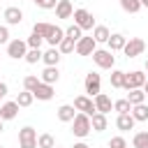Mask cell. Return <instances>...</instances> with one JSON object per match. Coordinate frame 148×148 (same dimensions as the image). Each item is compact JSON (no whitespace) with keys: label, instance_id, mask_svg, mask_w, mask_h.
Segmentation results:
<instances>
[{"label":"cell","instance_id":"6da1fadb","mask_svg":"<svg viewBox=\"0 0 148 148\" xmlns=\"http://www.w3.org/2000/svg\"><path fill=\"white\" fill-rule=\"evenodd\" d=\"M32 32H39L44 37V42H49L51 46H60V42L65 39V30L60 25H51V23H44V21L35 23L32 25Z\"/></svg>","mask_w":148,"mask_h":148},{"label":"cell","instance_id":"7a4b0ae2","mask_svg":"<svg viewBox=\"0 0 148 148\" xmlns=\"http://www.w3.org/2000/svg\"><path fill=\"white\" fill-rule=\"evenodd\" d=\"M90 130H92V125H90V116H86V113L79 111V113L74 116V120H72V132H74V136L83 139V136L90 134Z\"/></svg>","mask_w":148,"mask_h":148},{"label":"cell","instance_id":"3957f363","mask_svg":"<svg viewBox=\"0 0 148 148\" xmlns=\"http://www.w3.org/2000/svg\"><path fill=\"white\" fill-rule=\"evenodd\" d=\"M92 60L97 67L102 69H113V62H116V56L111 49H95L92 51Z\"/></svg>","mask_w":148,"mask_h":148},{"label":"cell","instance_id":"277c9868","mask_svg":"<svg viewBox=\"0 0 148 148\" xmlns=\"http://www.w3.org/2000/svg\"><path fill=\"white\" fill-rule=\"evenodd\" d=\"M74 23L81 28V30H92L95 28V18L88 9H74Z\"/></svg>","mask_w":148,"mask_h":148},{"label":"cell","instance_id":"5b68a950","mask_svg":"<svg viewBox=\"0 0 148 148\" xmlns=\"http://www.w3.org/2000/svg\"><path fill=\"white\" fill-rule=\"evenodd\" d=\"M143 49H146V42H143L141 37H132V39H127V44H125L123 53H125L127 58H136V56H141V53H143Z\"/></svg>","mask_w":148,"mask_h":148},{"label":"cell","instance_id":"8992f818","mask_svg":"<svg viewBox=\"0 0 148 148\" xmlns=\"http://www.w3.org/2000/svg\"><path fill=\"white\" fill-rule=\"evenodd\" d=\"M74 109L81 111V113H86V116H95V113H97L95 99H92V97H86V95H79V97L74 99Z\"/></svg>","mask_w":148,"mask_h":148},{"label":"cell","instance_id":"52a82bcc","mask_svg":"<svg viewBox=\"0 0 148 148\" xmlns=\"http://www.w3.org/2000/svg\"><path fill=\"white\" fill-rule=\"evenodd\" d=\"M18 146L21 148H37V132L32 127L18 130Z\"/></svg>","mask_w":148,"mask_h":148},{"label":"cell","instance_id":"ba28073f","mask_svg":"<svg viewBox=\"0 0 148 148\" xmlns=\"http://www.w3.org/2000/svg\"><path fill=\"white\" fill-rule=\"evenodd\" d=\"M25 53H28V44H25L23 39H12V42L7 44V56H9V58L18 60V58H25Z\"/></svg>","mask_w":148,"mask_h":148},{"label":"cell","instance_id":"9c48e42d","mask_svg":"<svg viewBox=\"0 0 148 148\" xmlns=\"http://www.w3.org/2000/svg\"><path fill=\"white\" fill-rule=\"evenodd\" d=\"M83 86H86V92H88L90 97L99 95V92H102V90H99V86H102V79H99V74H97V72H90V74H86V81H83Z\"/></svg>","mask_w":148,"mask_h":148},{"label":"cell","instance_id":"30bf717a","mask_svg":"<svg viewBox=\"0 0 148 148\" xmlns=\"http://www.w3.org/2000/svg\"><path fill=\"white\" fill-rule=\"evenodd\" d=\"M146 74L143 72H130V74H125V90H134V88H143V83H146Z\"/></svg>","mask_w":148,"mask_h":148},{"label":"cell","instance_id":"8fae6325","mask_svg":"<svg viewBox=\"0 0 148 148\" xmlns=\"http://www.w3.org/2000/svg\"><path fill=\"white\" fill-rule=\"evenodd\" d=\"M95 46H97L95 37H81V39L76 42V53H79V56H92Z\"/></svg>","mask_w":148,"mask_h":148},{"label":"cell","instance_id":"7c38bea8","mask_svg":"<svg viewBox=\"0 0 148 148\" xmlns=\"http://www.w3.org/2000/svg\"><path fill=\"white\" fill-rule=\"evenodd\" d=\"M32 95H35L37 99H42V102H49V99L53 97V86H51V83L39 81V83H37V88L32 90Z\"/></svg>","mask_w":148,"mask_h":148},{"label":"cell","instance_id":"4fadbf2b","mask_svg":"<svg viewBox=\"0 0 148 148\" xmlns=\"http://www.w3.org/2000/svg\"><path fill=\"white\" fill-rule=\"evenodd\" d=\"M18 109H21V106L16 104V99H14V102H5V104L0 106V118H2V120H14V118L18 116Z\"/></svg>","mask_w":148,"mask_h":148},{"label":"cell","instance_id":"5bb4252c","mask_svg":"<svg viewBox=\"0 0 148 148\" xmlns=\"http://www.w3.org/2000/svg\"><path fill=\"white\" fill-rule=\"evenodd\" d=\"M95 109H97L99 113H109V111L113 109V102H111V97H109V95H104V92L95 95Z\"/></svg>","mask_w":148,"mask_h":148},{"label":"cell","instance_id":"9a60e30c","mask_svg":"<svg viewBox=\"0 0 148 148\" xmlns=\"http://www.w3.org/2000/svg\"><path fill=\"white\" fill-rule=\"evenodd\" d=\"M56 16H58V18H69V16H74L72 2H69V0H58V5H56Z\"/></svg>","mask_w":148,"mask_h":148},{"label":"cell","instance_id":"2e32d148","mask_svg":"<svg viewBox=\"0 0 148 148\" xmlns=\"http://www.w3.org/2000/svg\"><path fill=\"white\" fill-rule=\"evenodd\" d=\"M5 21H7V25H18L23 21V12L18 7H7L5 9Z\"/></svg>","mask_w":148,"mask_h":148},{"label":"cell","instance_id":"e0dca14e","mask_svg":"<svg viewBox=\"0 0 148 148\" xmlns=\"http://www.w3.org/2000/svg\"><path fill=\"white\" fill-rule=\"evenodd\" d=\"M60 58H62V53H60V49H58V46H51V49H49V51H44V56H42L44 65H56V67H58Z\"/></svg>","mask_w":148,"mask_h":148},{"label":"cell","instance_id":"ac0fdd59","mask_svg":"<svg viewBox=\"0 0 148 148\" xmlns=\"http://www.w3.org/2000/svg\"><path fill=\"white\" fill-rule=\"evenodd\" d=\"M134 116L132 113H118V118H116V127L118 130H123V132H127V130H132L134 127Z\"/></svg>","mask_w":148,"mask_h":148},{"label":"cell","instance_id":"d6986e66","mask_svg":"<svg viewBox=\"0 0 148 148\" xmlns=\"http://www.w3.org/2000/svg\"><path fill=\"white\" fill-rule=\"evenodd\" d=\"M39 79H42L44 83H51V86H53V83L60 79V72H58V67H56V65H46V69L42 72V76H39Z\"/></svg>","mask_w":148,"mask_h":148},{"label":"cell","instance_id":"ffe728a7","mask_svg":"<svg viewBox=\"0 0 148 148\" xmlns=\"http://www.w3.org/2000/svg\"><path fill=\"white\" fill-rule=\"evenodd\" d=\"M106 44H109V49H111V51H123V49H125V44H127V37H125V35H120V32H116V35H111V37H109V42H106Z\"/></svg>","mask_w":148,"mask_h":148},{"label":"cell","instance_id":"44dd1931","mask_svg":"<svg viewBox=\"0 0 148 148\" xmlns=\"http://www.w3.org/2000/svg\"><path fill=\"white\" fill-rule=\"evenodd\" d=\"M74 116H76L74 104H62V106L58 109V118H60L62 123H72V120H74Z\"/></svg>","mask_w":148,"mask_h":148},{"label":"cell","instance_id":"7402d4cb","mask_svg":"<svg viewBox=\"0 0 148 148\" xmlns=\"http://www.w3.org/2000/svg\"><path fill=\"white\" fill-rule=\"evenodd\" d=\"M106 123H109V120H106V113H99V111H97L95 116H90V125H92L95 132H104V130H106Z\"/></svg>","mask_w":148,"mask_h":148},{"label":"cell","instance_id":"603a6c76","mask_svg":"<svg viewBox=\"0 0 148 148\" xmlns=\"http://www.w3.org/2000/svg\"><path fill=\"white\" fill-rule=\"evenodd\" d=\"M92 37H95V42L99 44V42H109L111 32H109L106 25H95V28H92Z\"/></svg>","mask_w":148,"mask_h":148},{"label":"cell","instance_id":"cb8c5ba5","mask_svg":"<svg viewBox=\"0 0 148 148\" xmlns=\"http://www.w3.org/2000/svg\"><path fill=\"white\" fill-rule=\"evenodd\" d=\"M127 99H130V104H132V106H134V104H143V99H146L143 88H134V90H130Z\"/></svg>","mask_w":148,"mask_h":148},{"label":"cell","instance_id":"d4e9b609","mask_svg":"<svg viewBox=\"0 0 148 148\" xmlns=\"http://www.w3.org/2000/svg\"><path fill=\"white\" fill-rule=\"evenodd\" d=\"M132 116H134V120H148V106L146 104H134L132 106Z\"/></svg>","mask_w":148,"mask_h":148},{"label":"cell","instance_id":"484cf974","mask_svg":"<svg viewBox=\"0 0 148 148\" xmlns=\"http://www.w3.org/2000/svg\"><path fill=\"white\" fill-rule=\"evenodd\" d=\"M125 74H127V72L113 69V72H111V86H113V88H125Z\"/></svg>","mask_w":148,"mask_h":148},{"label":"cell","instance_id":"4316f807","mask_svg":"<svg viewBox=\"0 0 148 148\" xmlns=\"http://www.w3.org/2000/svg\"><path fill=\"white\" fill-rule=\"evenodd\" d=\"M32 99H35V95H32L30 90H23V92H18L16 104H18L21 109H25V106H30V104H32Z\"/></svg>","mask_w":148,"mask_h":148},{"label":"cell","instance_id":"83f0119b","mask_svg":"<svg viewBox=\"0 0 148 148\" xmlns=\"http://www.w3.org/2000/svg\"><path fill=\"white\" fill-rule=\"evenodd\" d=\"M120 7L127 12V14H136L141 9V0H120Z\"/></svg>","mask_w":148,"mask_h":148},{"label":"cell","instance_id":"f1b7e54d","mask_svg":"<svg viewBox=\"0 0 148 148\" xmlns=\"http://www.w3.org/2000/svg\"><path fill=\"white\" fill-rule=\"evenodd\" d=\"M113 111H118V113H132L130 99H127V97H125V99H116V102H113Z\"/></svg>","mask_w":148,"mask_h":148},{"label":"cell","instance_id":"f546056e","mask_svg":"<svg viewBox=\"0 0 148 148\" xmlns=\"http://www.w3.org/2000/svg\"><path fill=\"white\" fill-rule=\"evenodd\" d=\"M132 143H134V148H148V132H136Z\"/></svg>","mask_w":148,"mask_h":148},{"label":"cell","instance_id":"4dcf8cb0","mask_svg":"<svg viewBox=\"0 0 148 148\" xmlns=\"http://www.w3.org/2000/svg\"><path fill=\"white\" fill-rule=\"evenodd\" d=\"M53 146H56V141H53L51 134H39L37 136V148H53Z\"/></svg>","mask_w":148,"mask_h":148},{"label":"cell","instance_id":"1f68e13d","mask_svg":"<svg viewBox=\"0 0 148 148\" xmlns=\"http://www.w3.org/2000/svg\"><path fill=\"white\" fill-rule=\"evenodd\" d=\"M81 32H83V30H81V28H79V25L74 23V25H69V28L65 30V37H69V39H74V42H79V39L83 37Z\"/></svg>","mask_w":148,"mask_h":148},{"label":"cell","instance_id":"d6a6232c","mask_svg":"<svg viewBox=\"0 0 148 148\" xmlns=\"http://www.w3.org/2000/svg\"><path fill=\"white\" fill-rule=\"evenodd\" d=\"M42 42H44V37L39 35V32H32L28 39H25V44H28V49H39L42 46Z\"/></svg>","mask_w":148,"mask_h":148},{"label":"cell","instance_id":"836d02e7","mask_svg":"<svg viewBox=\"0 0 148 148\" xmlns=\"http://www.w3.org/2000/svg\"><path fill=\"white\" fill-rule=\"evenodd\" d=\"M60 53H72V51H76V42L74 39H69V37H65L62 42H60Z\"/></svg>","mask_w":148,"mask_h":148},{"label":"cell","instance_id":"e575fe53","mask_svg":"<svg viewBox=\"0 0 148 148\" xmlns=\"http://www.w3.org/2000/svg\"><path fill=\"white\" fill-rule=\"evenodd\" d=\"M42 51L39 49H28V53H25V62H30V65H35V62H39L42 60Z\"/></svg>","mask_w":148,"mask_h":148},{"label":"cell","instance_id":"d590c367","mask_svg":"<svg viewBox=\"0 0 148 148\" xmlns=\"http://www.w3.org/2000/svg\"><path fill=\"white\" fill-rule=\"evenodd\" d=\"M39 81H42V79H37V76H35V74H28V76H25V79H23V88H25V90H30V92H32V90H35V88H37V83H39Z\"/></svg>","mask_w":148,"mask_h":148},{"label":"cell","instance_id":"8d00e7d4","mask_svg":"<svg viewBox=\"0 0 148 148\" xmlns=\"http://www.w3.org/2000/svg\"><path fill=\"white\" fill-rule=\"evenodd\" d=\"M32 2L42 9H56V5H58V0H32Z\"/></svg>","mask_w":148,"mask_h":148},{"label":"cell","instance_id":"74e56055","mask_svg":"<svg viewBox=\"0 0 148 148\" xmlns=\"http://www.w3.org/2000/svg\"><path fill=\"white\" fill-rule=\"evenodd\" d=\"M109 148H127V143H125L123 136H113V139L109 141Z\"/></svg>","mask_w":148,"mask_h":148},{"label":"cell","instance_id":"f35d334b","mask_svg":"<svg viewBox=\"0 0 148 148\" xmlns=\"http://www.w3.org/2000/svg\"><path fill=\"white\" fill-rule=\"evenodd\" d=\"M0 44H9V28L0 25Z\"/></svg>","mask_w":148,"mask_h":148},{"label":"cell","instance_id":"ab89813d","mask_svg":"<svg viewBox=\"0 0 148 148\" xmlns=\"http://www.w3.org/2000/svg\"><path fill=\"white\" fill-rule=\"evenodd\" d=\"M7 92H9V88H7V83H2V81H0V99H2V97H5Z\"/></svg>","mask_w":148,"mask_h":148},{"label":"cell","instance_id":"60d3db41","mask_svg":"<svg viewBox=\"0 0 148 148\" xmlns=\"http://www.w3.org/2000/svg\"><path fill=\"white\" fill-rule=\"evenodd\" d=\"M74 148H90L88 143H83V141H79V143H74Z\"/></svg>","mask_w":148,"mask_h":148},{"label":"cell","instance_id":"b9f144b4","mask_svg":"<svg viewBox=\"0 0 148 148\" xmlns=\"http://www.w3.org/2000/svg\"><path fill=\"white\" fill-rule=\"evenodd\" d=\"M143 92L148 95V79H146V83H143Z\"/></svg>","mask_w":148,"mask_h":148},{"label":"cell","instance_id":"7bdbcfd3","mask_svg":"<svg viewBox=\"0 0 148 148\" xmlns=\"http://www.w3.org/2000/svg\"><path fill=\"white\" fill-rule=\"evenodd\" d=\"M141 7H146V9H148V0H141Z\"/></svg>","mask_w":148,"mask_h":148},{"label":"cell","instance_id":"ee69618b","mask_svg":"<svg viewBox=\"0 0 148 148\" xmlns=\"http://www.w3.org/2000/svg\"><path fill=\"white\" fill-rule=\"evenodd\" d=\"M2 130H5V127H2V118H0V132H2Z\"/></svg>","mask_w":148,"mask_h":148},{"label":"cell","instance_id":"f6af8a7d","mask_svg":"<svg viewBox=\"0 0 148 148\" xmlns=\"http://www.w3.org/2000/svg\"><path fill=\"white\" fill-rule=\"evenodd\" d=\"M146 74H148V60H146Z\"/></svg>","mask_w":148,"mask_h":148},{"label":"cell","instance_id":"bcb514c9","mask_svg":"<svg viewBox=\"0 0 148 148\" xmlns=\"http://www.w3.org/2000/svg\"><path fill=\"white\" fill-rule=\"evenodd\" d=\"M53 148H58V146H53Z\"/></svg>","mask_w":148,"mask_h":148},{"label":"cell","instance_id":"7dc6e473","mask_svg":"<svg viewBox=\"0 0 148 148\" xmlns=\"http://www.w3.org/2000/svg\"><path fill=\"white\" fill-rule=\"evenodd\" d=\"M0 148H2V146H0Z\"/></svg>","mask_w":148,"mask_h":148}]
</instances>
